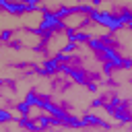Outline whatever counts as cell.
I'll return each instance as SVG.
<instances>
[{
    "label": "cell",
    "mask_w": 132,
    "mask_h": 132,
    "mask_svg": "<svg viewBox=\"0 0 132 132\" xmlns=\"http://www.w3.org/2000/svg\"><path fill=\"white\" fill-rule=\"evenodd\" d=\"M116 66L113 64H109V62H103V74H111V70H113Z\"/></svg>",
    "instance_id": "obj_16"
},
{
    "label": "cell",
    "mask_w": 132,
    "mask_h": 132,
    "mask_svg": "<svg viewBox=\"0 0 132 132\" xmlns=\"http://www.w3.org/2000/svg\"><path fill=\"white\" fill-rule=\"evenodd\" d=\"M124 70H132V58H122V66Z\"/></svg>",
    "instance_id": "obj_15"
},
{
    "label": "cell",
    "mask_w": 132,
    "mask_h": 132,
    "mask_svg": "<svg viewBox=\"0 0 132 132\" xmlns=\"http://www.w3.org/2000/svg\"><path fill=\"white\" fill-rule=\"evenodd\" d=\"M52 58H54L58 64H68V62H70V54H66V52H62V50H60L56 56H52Z\"/></svg>",
    "instance_id": "obj_11"
},
{
    "label": "cell",
    "mask_w": 132,
    "mask_h": 132,
    "mask_svg": "<svg viewBox=\"0 0 132 132\" xmlns=\"http://www.w3.org/2000/svg\"><path fill=\"white\" fill-rule=\"evenodd\" d=\"M2 2H8V0H0V4H2Z\"/></svg>",
    "instance_id": "obj_19"
},
{
    "label": "cell",
    "mask_w": 132,
    "mask_h": 132,
    "mask_svg": "<svg viewBox=\"0 0 132 132\" xmlns=\"http://www.w3.org/2000/svg\"><path fill=\"white\" fill-rule=\"evenodd\" d=\"M80 120H82V128H85V126H93V128H107V122H105L103 118L95 116V113H85Z\"/></svg>",
    "instance_id": "obj_5"
},
{
    "label": "cell",
    "mask_w": 132,
    "mask_h": 132,
    "mask_svg": "<svg viewBox=\"0 0 132 132\" xmlns=\"http://www.w3.org/2000/svg\"><path fill=\"white\" fill-rule=\"evenodd\" d=\"M58 68H60V64L54 60V58H47L43 64H39V66H35L33 70L37 72V74H41V76H54L56 72H58Z\"/></svg>",
    "instance_id": "obj_4"
},
{
    "label": "cell",
    "mask_w": 132,
    "mask_h": 132,
    "mask_svg": "<svg viewBox=\"0 0 132 132\" xmlns=\"http://www.w3.org/2000/svg\"><path fill=\"white\" fill-rule=\"evenodd\" d=\"M14 107H16V111H19L21 116H31V111H33V107H31L25 99H23V101H16V105H14Z\"/></svg>",
    "instance_id": "obj_9"
},
{
    "label": "cell",
    "mask_w": 132,
    "mask_h": 132,
    "mask_svg": "<svg viewBox=\"0 0 132 132\" xmlns=\"http://www.w3.org/2000/svg\"><path fill=\"white\" fill-rule=\"evenodd\" d=\"M23 2H25V4H31V6H39L41 0H23Z\"/></svg>",
    "instance_id": "obj_17"
},
{
    "label": "cell",
    "mask_w": 132,
    "mask_h": 132,
    "mask_svg": "<svg viewBox=\"0 0 132 132\" xmlns=\"http://www.w3.org/2000/svg\"><path fill=\"white\" fill-rule=\"evenodd\" d=\"M126 27H128V29H130V31H132V21H130V23H128V25H126Z\"/></svg>",
    "instance_id": "obj_18"
},
{
    "label": "cell",
    "mask_w": 132,
    "mask_h": 132,
    "mask_svg": "<svg viewBox=\"0 0 132 132\" xmlns=\"http://www.w3.org/2000/svg\"><path fill=\"white\" fill-rule=\"evenodd\" d=\"M74 47H76V43H74V41H66L60 50H62V52H66V54H72V52H74Z\"/></svg>",
    "instance_id": "obj_14"
},
{
    "label": "cell",
    "mask_w": 132,
    "mask_h": 132,
    "mask_svg": "<svg viewBox=\"0 0 132 132\" xmlns=\"http://www.w3.org/2000/svg\"><path fill=\"white\" fill-rule=\"evenodd\" d=\"M10 39H12V31H10V29H4V31L0 33V41H2V43H8Z\"/></svg>",
    "instance_id": "obj_13"
},
{
    "label": "cell",
    "mask_w": 132,
    "mask_h": 132,
    "mask_svg": "<svg viewBox=\"0 0 132 132\" xmlns=\"http://www.w3.org/2000/svg\"><path fill=\"white\" fill-rule=\"evenodd\" d=\"M12 113L6 109V107H0V124H8V122H12Z\"/></svg>",
    "instance_id": "obj_12"
},
{
    "label": "cell",
    "mask_w": 132,
    "mask_h": 132,
    "mask_svg": "<svg viewBox=\"0 0 132 132\" xmlns=\"http://www.w3.org/2000/svg\"><path fill=\"white\" fill-rule=\"evenodd\" d=\"M56 31H66V23L62 19H58L54 10H43L41 23H39V27L33 33L39 35V37H43V39H47V37H54Z\"/></svg>",
    "instance_id": "obj_1"
},
{
    "label": "cell",
    "mask_w": 132,
    "mask_h": 132,
    "mask_svg": "<svg viewBox=\"0 0 132 132\" xmlns=\"http://www.w3.org/2000/svg\"><path fill=\"white\" fill-rule=\"evenodd\" d=\"M89 21L91 23H95V25H99V27H105L107 31H111V33H116V31H120V29H124V23L118 19V14L116 12H111V10H101V8H93L91 12H89Z\"/></svg>",
    "instance_id": "obj_2"
},
{
    "label": "cell",
    "mask_w": 132,
    "mask_h": 132,
    "mask_svg": "<svg viewBox=\"0 0 132 132\" xmlns=\"http://www.w3.org/2000/svg\"><path fill=\"white\" fill-rule=\"evenodd\" d=\"M0 8L8 14H31L35 10H39V6H31V4H25V2H2Z\"/></svg>",
    "instance_id": "obj_3"
},
{
    "label": "cell",
    "mask_w": 132,
    "mask_h": 132,
    "mask_svg": "<svg viewBox=\"0 0 132 132\" xmlns=\"http://www.w3.org/2000/svg\"><path fill=\"white\" fill-rule=\"evenodd\" d=\"M116 14H118V19L124 23V27L132 21V8H128V6H126V8H122V10H120V12H116Z\"/></svg>",
    "instance_id": "obj_10"
},
{
    "label": "cell",
    "mask_w": 132,
    "mask_h": 132,
    "mask_svg": "<svg viewBox=\"0 0 132 132\" xmlns=\"http://www.w3.org/2000/svg\"><path fill=\"white\" fill-rule=\"evenodd\" d=\"M87 45H89V47H91L95 54H99V52L105 47V43L99 39V35H91V37H89V41H87Z\"/></svg>",
    "instance_id": "obj_7"
},
{
    "label": "cell",
    "mask_w": 132,
    "mask_h": 132,
    "mask_svg": "<svg viewBox=\"0 0 132 132\" xmlns=\"http://www.w3.org/2000/svg\"><path fill=\"white\" fill-rule=\"evenodd\" d=\"M68 76L76 82V85H87L89 82V76H87V72L82 70V68H68Z\"/></svg>",
    "instance_id": "obj_6"
},
{
    "label": "cell",
    "mask_w": 132,
    "mask_h": 132,
    "mask_svg": "<svg viewBox=\"0 0 132 132\" xmlns=\"http://www.w3.org/2000/svg\"><path fill=\"white\" fill-rule=\"evenodd\" d=\"M25 101H27L31 107H39V105H41V97H39L37 93H33V91H29V93L25 95Z\"/></svg>",
    "instance_id": "obj_8"
}]
</instances>
